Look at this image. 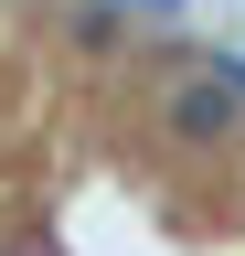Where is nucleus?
Instances as JSON below:
<instances>
[{
  "label": "nucleus",
  "instance_id": "nucleus-2",
  "mask_svg": "<svg viewBox=\"0 0 245 256\" xmlns=\"http://www.w3.org/2000/svg\"><path fill=\"white\" fill-rule=\"evenodd\" d=\"M117 11H128V22H181L192 0H117Z\"/></svg>",
  "mask_w": 245,
  "mask_h": 256
},
{
  "label": "nucleus",
  "instance_id": "nucleus-1",
  "mask_svg": "<svg viewBox=\"0 0 245 256\" xmlns=\"http://www.w3.org/2000/svg\"><path fill=\"white\" fill-rule=\"evenodd\" d=\"M235 118H245V86H235L213 54H203V75H181V86L160 96V128H171L181 150H224V139H235Z\"/></svg>",
  "mask_w": 245,
  "mask_h": 256
}]
</instances>
